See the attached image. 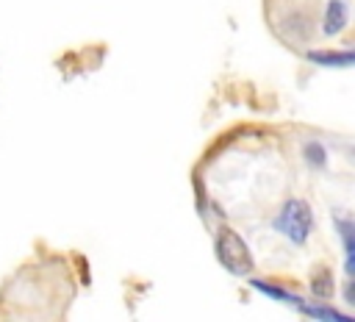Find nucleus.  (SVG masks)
Here are the masks:
<instances>
[{
    "mask_svg": "<svg viewBox=\"0 0 355 322\" xmlns=\"http://www.w3.org/2000/svg\"><path fill=\"white\" fill-rule=\"evenodd\" d=\"M272 233H277L286 244L291 247H305L316 230V214L308 200L302 197H288L286 203L277 205V211L269 219Z\"/></svg>",
    "mask_w": 355,
    "mask_h": 322,
    "instance_id": "1",
    "label": "nucleus"
},
{
    "mask_svg": "<svg viewBox=\"0 0 355 322\" xmlns=\"http://www.w3.org/2000/svg\"><path fill=\"white\" fill-rule=\"evenodd\" d=\"M336 297V275L333 266L327 264H316L308 272V300L316 303H330Z\"/></svg>",
    "mask_w": 355,
    "mask_h": 322,
    "instance_id": "6",
    "label": "nucleus"
},
{
    "mask_svg": "<svg viewBox=\"0 0 355 322\" xmlns=\"http://www.w3.org/2000/svg\"><path fill=\"white\" fill-rule=\"evenodd\" d=\"M302 56L319 69H349L355 61L349 47H316V50H305Z\"/></svg>",
    "mask_w": 355,
    "mask_h": 322,
    "instance_id": "5",
    "label": "nucleus"
},
{
    "mask_svg": "<svg viewBox=\"0 0 355 322\" xmlns=\"http://www.w3.org/2000/svg\"><path fill=\"white\" fill-rule=\"evenodd\" d=\"M280 31H283V36H286L288 42L302 44V42L311 39L313 22H311V17H305V14H300V11H288V14L283 17V22H280Z\"/></svg>",
    "mask_w": 355,
    "mask_h": 322,
    "instance_id": "9",
    "label": "nucleus"
},
{
    "mask_svg": "<svg viewBox=\"0 0 355 322\" xmlns=\"http://www.w3.org/2000/svg\"><path fill=\"white\" fill-rule=\"evenodd\" d=\"M349 28V0H327L322 8L319 33L324 39H336Z\"/></svg>",
    "mask_w": 355,
    "mask_h": 322,
    "instance_id": "4",
    "label": "nucleus"
},
{
    "mask_svg": "<svg viewBox=\"0 0 355 322\" xmlns=\"http://www.w3.org/2000/svg\"><path fill=\"white\" fill-rule=\"evenodd\" d=\"M250 286L261 294V297H266V300H275V303H283V305H288V308H300L302 303H305V294H297L294 289H286V286H280V283H275V280H266V278H250Z\"/></svg>",
    "mask_w": 355,
    "mask_h": 322,
    "instance_id": "7",
    "label": "nucleus"
},
{
    "mask_svg": "<svg viewBox=\"0 0 355 322\" xmlns=\"http://www.w3.org/2000/svg\"><path fill=\"white\" fill-rule=\"evenodd\" d=\"M297 314H302V316H308V319H313V322H352V316H349L347 311H338V308L330 305V303H316V300H308V297H305V303L297 308Z\"/></svg>",
    "mask_w": 355,
    "mask_h": 322,
    "instance_id": "8",
    "label": "nucleus"
},
{
    "mask_svg": "<svg viewBox=\"0 0 355 322\" xmlns=\"http://www.w3.org/2000/svg\"><path fill=\"white\" fill-rule=\"evenodd\" d=\"M214 253H216V261L222 264V269L230 272L233 278H252V272H255V255H252L247 239L239 230L222 225L214 233Z\"/></svg>",
    "mask_w": 355,
    "mask_h": 322,
    "instance_id": "2",
    "label": "nucleus"
},
{
    "mask_svg": "<svg viewBox=\"0 0 355 322\" xmlns=\"http://www.w3.org/2000/svg\"><path fill=\"white\" fill-rule=\"evenodd\" d=\"M300 155H302V164L313 172H322L330 164V150L322 139H305L302 147H300Z\"/></svg>",
    "mask_w": 355,
    "mask_h": 322,
    "instance_id": "10",
    "label": "nucleus"
},
{
    "mask_svg": "<svg viewBox=\"0 0 355 322\" xmlns=\"http://www.w3.org/2000/svg\"><path fill=\"white\" fill-rule=\"evenodd\" d=\"M333 230L341 244V264H344V278L352 280L355 275V222L349 214H336L333 217Z\"/></svg>",
    "mask_w": 355,
    "mask_h": 322,
    "instance_id": "3",
    "label": "nucleus"
}]
</instances>
